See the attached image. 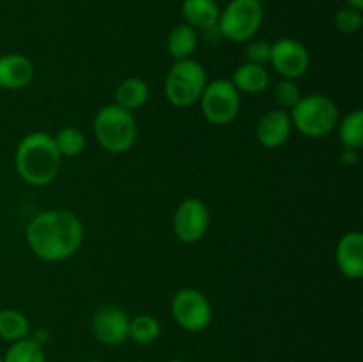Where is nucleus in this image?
<instances>
[{
    "instance_id": "15",
    "label": "nucleus",
    "mask_w": 363,
    "mask_h": 362,
    "mask_svg": "<svg viewBox=\"0 0 363 362\" xmlns=\"http://www.w3.org/2000/svg\"><path fill=\"white\" fill-rule=\"evenodd\" d=\"M183 18L195 31H209L218 23L220 7L216 0H183Z\"/></svg>"
},
{
    "instance_id": "3",
    "label": "nucleus",
    "mask_w": 363,
    "mask_h": 362,
    "mask_svg": "<svg viewBox=\"0 0 363 362\" xmlns=\"http://www.w3.org/2000/svg\"><path fill=\"white\" fill-rule=\"evenodd\" d=\"M94 137L105 151L121 155L133 148L137 142L138 126L133 112L116 105H105L94 116Z\"/></svg>"
},
{
    "instance_id": "9",
    "label": "nucleus",
    "mask_w": 363,
    "mask_h": 362,
    "mask_svg": "<svg viewBox=\"0 0 363 362\" xmlns=\"http://www.w3.org/2000/svg\"><path fill=\"white\" fill-rule=\"evenodd\" d=\"M172 227L176 238L183 243H195L204 238L209 227V209L206 202L197 197L184 199L174 212Z\"/></svg>"
},
{
    "instance_id": "2",
    "label": "nucleus",
    "mask_w": 363,
    "mask_h": 362,
    "mask_svg": "<svg viewBox=\"0 0 363 362\" xmlns=\"http://www.w3.org/2000/svg\"><path fill=\"white\" fill-rule=\"evenodd\" d=\"M14 163L25 183L32 187H46L59 174L62 156L57 151L52 135L46 131H32L18 144Z\"/></svg>"
},
{
    "instance_id": "1",
    "label": "nucleus",
    "mask_w": 363,
    "mask_h": 362,
    "mask_svg": "<svg viewBox=\"0 0 363 362\" xmlns=\"http://www.w3.org/2000/svg\"><path fill=\"white\" fill-rule=\"evenodd\" d=\"M82 241L84 224L69 209H46L27 226V243L41 261H66L77 254Z\"/></svg>"
},
{
    "instance_id": "29",
    "label": "nucleus",
    "mask_w": 363,
    "mask_h": 362,
    "mask_svg": "<svg viewBox=\"0 0 363 362\" xmlns=\"http://www.w3.org/2000/svg\"><path fill=\"white\" fill-rule=\"evenodd\" d=\"M165 362H184V361H181V358H170V361H165Z\"/></svg>"
},
{
    "instance_id": "10",
    "label": "nucleus",
    "mask_w": 363,
    "mask_h": 362,
    "mask_svg": "<svg viewBox=\"0 0 363 362\" xmlns=\"http://www.w3.org/2000/svg\"><path fill=\"white\" fill-rule=\"evenodd\" d=\"M269 64L282 78L296 80L307 73L311 66V55L303 43L293 38H282L272 45Z\"/></svg>"
},
{
    "instance_id": "7",
    "label": "nucleus",
    "mask_w": 363,
    "mask_h": 362,
    "mask_svg": "<svg viewBox=\"0 0 363 362\" xmlns=\"http://www.w3.org/2000/svg\"><path fill=\"white\" fill-rule=\"evenodd\" d=\"M202 116L215 126L233 123L240 114L241 96L234 84L227 78H216L206 84L201 99Z\"/></svg>"
},
{
    "instance_id": "4",
    "label": "nucleus",
    "mask_w": 363,
    "mask_h": 362,
    "mask_svg": "<svg viewBox=\"0 0 363 362\" xmlns=\"http://www.w3.org/2000/svg\"><path fill=\"white\" fill-rule=\"evenodd\" d=\"M291 123L301 135L311 138H321L332 133L339 124V106L325 94L301 96L293 106Z\"/></svg>"
},
{
    "instance_id": "12",
    "label": "nucleus",
    "mask_w": 363,
    "mask_h": 362,
    "mask_svg": "<svg viewBox=\"0 0 363 362\" xmlns=\"http://www.w3.org/2000/svg\"><path fill=\"white\" fill-rule=\"evenodd\" d=\"M335 261L346 279H360L363 275V234L360 231H350L340 236L335 248Z\"/></svg>"
},
{
    "instance_id": "18",
    "label": "nucleus",
    "mask_w": 363,
    "mask_h": 362,
    "mask_svg": "<svg viewBox=\"0 0 363 362\" xmlns=\"http://www.w3.org/2000/svg\"><path fill=\"white\" fill-rule=\"evenodd\" d=\"M147 99L149 85L145 84V80L138 77L124 78L116 89V105L123 106V109L130 110V112L140 109Z\"/></svg>"
},
{
    "instance_id": "17",
    "label": "nucleus",
    "mask_w": 363,
    "mask_h": 362,
    "mask_svg": "<svg viewBox=\"0 0 363 362\" xmlns=\"http://www.w3.org/2000/svg\"><path fill=\"white\" fill-rule=\"evenodd\" d=\"M199 35L194 27L186 23H179L169 32L167 38V50L174 60L191 59V53L197 50Z\"/></svg>"
},
{
    "instance_id": "21",
    "label": "nucleus",
    "mask_w": 363,
    "mask_h": 362,
    "mask_svg": "<svg viewBox=\"0 0 363 362\" xmlns=\"http://www.w3.org/2000/svg\"><path fill=\"white\" fill-rule=\"evenodd\" d=\"M339 126V138L344 149H354L360 151L363 148V112L353 110L342 119Z\"/></svg>"
},
{
    "instance_id": "30",
    "label": "nucleus",
    "mask_w": 363,
    "mask_h": 362,
    "mask_svg": "<svg viewBox=\"0 0 363 362\" xmlns=\"http://www.w3.org/2000/svg\"><path fill=\"white\" fill-rule=\"evenodd\" d=\"M0 362H4V361H2V355H0Z\"/></svg>"
},
{
    "instance_id": "20",
    "label": "nucleus",
    "mask_w": 363,
    "mask_h": 362,
    "mask_svg": "<svg viewBox=\"0 0 363 362\" xmlns=\"http://www.w3.org/2000/svg\"><path fill=\"white\" fill-rule=\"evenodd\" d=\"M162 336V325L158 319L151 314H138L135 318H130V329H128V339L133 343L147 346L158 341Z\"/></svg>"
},
{
    "instance_id": "23",
    "label": "nucleus",
    "mask_w": 363,
    "mask_h": 362,
    "mask_svg": "<svg viewBox=\"0 0 363 362\" xmlns=\"http://www.w3.org/2000/svg\"><path fill=\"white\" fill-rule=\"evenodd\" d=\"M4 362H46L45 350H43V344L38 339H30V337H25V339L16 341V343H11V346L7 348V351L2 357Z\"/></svg>"
},
{
    "instance_id": "19",
    "label": "nucleus",
    "mask_w": 363,
    "mask_h": 362,
    "mask_svg": "<svg viewBox=\"0 0 363 362\" xmlns=\"http://www.w3.org/2000/svg\"><path fill=\"white\" fill-rule=\"evenodd\" d=\"M30 334V322L18 309H0V339L16 343Z\"/></svg>"
},
{
    "instance_id": "6",
    "label": "nucleus",
    "mask_w": 363,
    "mask_h": 362,
    "mask_svg": "<svg viewBox=\"0 0 363 362\" xmlns=\"http://www.w3.org/2000/svg\"><path fill=\"white\" fill-rule=\"evenodd\" d=\"M264 21V7L261 0H230L220 11L216 28L233 43H247L254 38Z\"/></svg>"
},
{
    "instance_id": "26",
    "label": "nucleus",
    "mask_w": 363,
    "mask_h": 362,
    "mask_svg": "<svg viewBox=\"0 0 363 362\" xmlns=\"http://www.w3.org/2000/svg\"><path fill=\"white\" fill-rule=\"evenodd\" d=\"M245 55H247V62L266 66L272 55V45L266 41H252L245 50Z\"/></svg>"
},
{
    "instance_id": "27",
    "label": "nucleus",
    "mask_w": 363,
    "mask_h": 362,
    "mask_svg": "<svg viewBox=\"0 0 363 362\" xmlns=\"http://www.w3.org/2000/svg\"><path fill=\"white\" fill-rule=\"evenodd\" d=\"M340 162L347 167H353L360 162V155H358V151H354V149H344L342 155H340Z\"/></svg>"
},
{
    "instance_id": "14",
    "label": "nucleus",
    "mask_w": 363,
    "mask_h": 362,
    "mask_svg": "<svg viewBox=\"0 0 363 362\" xmlns=\"http://www.w3.org/2000/svg\"><path fill=\"white\" fill-rule=\"evenodd\" d=\"M34 64L23 53H6L0 57V87L16 89L27 87L34 78Z\"/></svg>"
},
{
    "instance_id": "11",
    "label": "nucleus",
    "mask_w": 363,
    "mask_h": 362,
    "mask_svg": "<svg viewBox=\"0 0 363 362\" xmlns=\"http://www.w3.org/2000/svg\"><path fill=\"white\" fill-rule=\"evenodd\" d=\"M130 316L119 305H101L92 316V332L101 344L119 346L128 341Z\"/></svg>"
},
{
    "instance_id": "5",
    "label": "nucleus",
    "mask_w": 363,
    "mask_h": 362,
    "mask_svg": "<svg viewBox=\"0 0 363 362\" xmlns=\"http://www.w3.org/2000/svg\"><path fill=\"white\" fill-rule=\"evenodd\" d=\"M208 84L204 66L194 59L176 60L165 78V96L174 106L186 109L201 99Z\"/></svg>"
},
{
    "instance_id": "24",
    "label": "nucleus",
    "mask_w": 363,
    "mask_h": 362,
    "mask_svg": "<svg viewBox=\"0 0 363 362\" xmlns=\"http://www.w3.org/2000/svg\"><path fill=\"white\" fill-rule=\"evenodd\" d=\"M273 98L282 109H293L300 102L301 91L296 82L289 80V78H282V80L273 85Z\"/></svg>"
},
{
    "instance_id": "8",
    "label": "nucleus",
    "mask_w": 363,
    "mask_h": 362,
    "mask_svg": "<svg viewBox=\"0 0 363 362\" xmlns=\"http://www.w3.org/2000/svg\"><path fill=\"white\" fill-rule=\"evenodd\" d=\"M170 311L177 325L186 332H204L211 325V302L195 287H183L177 291L170 304Z\"/></svg>"
},
{
    "instance_id": "25",
    "label": "nucleus",
    "mask_w": 363,
    "mask_h": 362,
    "mask_svg": "<svg viewBox=\"0 0 363 362\" xmlns=\"http://www.w3.org/2000/svg\"><path fill=\"white\" fill-rule=\"evenodd\" d=\"M363 16L362 11L354 9V7H342L339 13L335 14V27L344 34H354L362 28Z\"/></svg>"
},
{
    "instance_id": "13",
    "label": "nucleus",
    "mask_w": 363,
    "mask_h": 362,
    "mask_svg": "<svg viewBox=\"0 0 363 362\" xmlns=\"http://www.w3.org/2000/svg\"><path fill=\"white\" fill-rule=\"evenodd\" d=\"M291 131H293L291 116L286 110L279 109L266 112L259 119L257 128H255L259 144L268 149H275L286 144L291 138Z\"/></svg>"
},
{
    "instance_id": "22",
    "label": "nucleus",
    "mask_w": 363,
    "mask_h": 362,
    "mask_svg": "<svg viewBox=\"0 0 363 362\" xmlns=\"http://www.w3.org/2000/svg\"><path fill=\"white\" fill-rule=\"evenodd\" d=\"M53 142L62 158H74V156L82 155L87 146L85 133L77 126H66L59 130L53 137Z\"/></svg>"
},
{
    "instance_id": "16",
    "label": "nucleus",
    "mask_w": 363,
    "mask_h": 362,
    "mask_svg": "<svg viewBox=\"0 0 363 362\" xmlns=\"http://www.w3.org/2000/svg\"><path fill=\"white\" fill-rule=\"evenodd\" d=\"M230 82L240 91V94L241 92H245V94H261L268 89L269 73L261 64L245 62L240 67H236Z\"/></svg>"
},
{
    "instance_id": "28",
    "label": "nucleus",
    "mask_w": 363,
    "mask_h": 362,
    "mask_svg": "<svg viewBox=\"0 0 363 362\" xmlns=\"http://www.w3.org/2000/svg\"><path fill=\"white\" fill-rule=\"evenodd\" d=\"M347 6L350 7H354V9L362 11L363 9V0H346Z\"/></svg>"
}]
</instances>
